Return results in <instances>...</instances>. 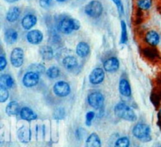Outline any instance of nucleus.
<instances>
[{"mask_svg":"<svg viewBox=\"0 0 161 147\" xmlns=\"http://www.w3.org/2000/svg\"><path fill=\"white\" fill-rule=\"evenodd\" d=\"M115 114L119 118L128 121H135L137 120V116L135 111L129 106L124 103H119L115 106Z\"/></svg>","mask_w":161,"mask_h":147,"instance_id":"obj_1","label":"nucleus"},{"mask_svg":"<svg viewBox=\"0 0 161 147\" xmlns=\"http://www.w3.org/2000/svg\"><path fill=\"white\" fill-rule=\"evenodd\" d=\"M133 135L136 139L142 141V142H149L152 140L151 137V129L149 125L146 124H137L132 130Z\"/></svg>","mask_w":161,"mask_h":147,"instance_id":"obj_2","label":"nucleus"},{"mask_svg":"<svg viewBox=\"0 0 161 147\" xmlns=\"http://www.w3.org/2000/svg\"><path fill=\"white\" fill-rule=\"evenodd\" d=\"M80 23L75 19L64 18L60 21L58 24V29L61 32L64 34H70L72 31L80 29Z\"/></svg>","mask_w":161,"mask_h":147,"instance_id":"obj_3","label":"nucleus"},{"mask_svg":"<svg viewBox=\"0 0 161 147\" xmlns=\"http://www.w3.org/2000/svg\"><path fill=\"white\" fill-rule=\"evenodd\" d=\"M103 11V6L99 1L94 0L88 3L85 7V13L89 17L93 18H97L100 17Z\"/></svg>","mask_w":161,"mask_h":147,"instance_id":"obj_4","label":"nucleus"},{"mask_svg":"<svg viewBox=\"0 0 161 147\" xmlns=\"http://www.w3.org/2000/svg\"><path fill=\"white\" fill-rule=\"evenodd\" d=\"M88 103L91 107L94 109H99L103 106L104 103V95L99 92H91L87 97Z\"/></svg>","mask_w":161,"mask_h":147,"instance_id":"obj_5","label":"nucleus"},{"mask_svg":"<svg viewBox=\"0 0 161 147\" xmlns=\"http://www.w3.org/2000/svg\"><path fill=\"white\" fill-rule=\"evenodd\" d=\"M11 63L14 67H20L24 63V51L20 48H15L10 55Z\"/></svg>","mask_w":161,"mask_h":147,"instance_id":"obj_6","label":"nucleus"},{"mask_svg":"<svg viewBox=\"0 0 161 147\" xmlns=\"http://www.w3.org/2000/svg\"><path fill=\"white\" fill-rule=\"evenodd\" d=\"M53 92L60 97L67 96L71 92L70 86L65 81H58L53 86Z\"/></svg>","mask_w":161,"mask_h":147,"instance_id":"obj_7","label":"nucleus"},{"mask_svg":"<svg viewBox=\"0 0 161 147\" xmlns=\"http://www.w3.org/2000/svg\"><path fill=\"white\" fill-rule=\"evenodd\" d=\"M39 80V74L36 71H29L24 75L23 84L25 87L31 88L38 84Z\"/></svg>","mask_w":161,"mask_h":147,"instance_id":"obj_8","label":"nucleus"},{"mask_svg":"<svg viewBox=\"0 0 161 147\" xmlns=\"http://www.w3.org/2000/svg\"><path fill=\"white\" fill-rule=\"evenodd\" d=\"M105 78V71L100 67L94 68L90 74V82L93 84H98L103 81Z\"/></svg>","mask_w":161,"mask_h":147,"instance_id":"obj_9","label":"nucleus"},{"mask_svg":"<svg viewBox=\"0 0 161 147\" xmlns=\"http://www.w3.org/2000/svg\"><path fill=\"white\" fill-rule=\"evenodd\" d=\"M43 38V34L39 30H31L27 34V40L33 45H38Z\"/></svg>","mask_w":161,"mask_h":147,"instance_id":"obj_10","label":"nucleus"},{"mask_svg":"<svg viewBox=\"0 0 161 147\" xmlns=\"http://www.w3.org/2000/svg\"><path fill=\"white\" fill-rule=\"evenodd\" d=\"M119 62L116 58L111 57L105 61L104 63V69L107 72H115L119 69Z\"/></svg>","mask_w":161,"mask_h":147,"instance_id":"obj_11","label":"nucleus"},{"mask_svg":"<svg viewBox=\"0 0 161 147\" xmlns=\"http://www.w3.org/2000/svg\"><path fill=\"white\" fill-rule=\"evenodd\" d=\"M36 22H37V17L36 16L33 14H27L22 19L21 24L24 29L29 30L36 25Z\"/></svg>","mask_w":161,"mask_h":147,"instance_id":"obj_12","label":"nucleus"},{"mask_svg":"<svg viewBox=\"0 0 161 147\" xmlns=\"http://www.w3.org/2000/svg\"><path fill=\"white\" fill-rule=\"evenodd\" d=\"M85 147H102V142L98 134L96 133L90 134L86 140Z\"/></svg>","mask_w":161,"mask_h":147,"instance_id":"obj_13","label":"nucleus"},{"mask_svg":"<svg viewBox=\"0 0 161 147\" xmlns=\"http://www.w3.org/2000/svg\"><path fill=\"white\" fill-rule=\"evenodd\" d=\"M146 40L151 45H157L160 42V36L156 31H149L146 35Z\"/></svg>","mask_w":161,"mask_h":147,"instance_id":"obj_14","label":"nucleus"},{"mask_svg":"<svg viewBox=\"0 0 161 147\" xmlns=\"http://www.w3.org/2000/svg\"><path fill=\"white\" fill-rule=\"evenodd\" d=\"M20 116L23 120L31 121L37 118V114L29 107H23L20 111Z\"/></svg>","mask_w":161,"mask_h":147,"instance_id":"obj_15","label":"nucleus"},{"mask_svg":"<svg viewBox=\"0 0 161 147\" xmlns=\"http://www.w3.org/2000/svg\"><path fill=\"white\" fill-rule=\"evenodd\" d=\"M119 90L122 95L126 97L130 96L131 95V89L129 82L126 79H121L119 84Z\"/></svg>","mask_w":161,"mask_h":147,"instance_id":"obj_16","label":"nucleus"},{"mask_svg":"<svg viewBox=\"0 0 161 147\" xmlns=\"http://www.w3.org/2000/svg\"><path fill=\"white\" fill-rule=\"evenodd\" d=\"M39 53L42 58L46 60H50L53 57V48L48 45H43L39 48Z\"/></svg>","mask_w":161,"mask_h":147,"instance_id":"obj_17","label":"nucleus"},{"mask_svg":"<svg viewBox=\"0 0 161 147\" xmlns=\"http://www.w3.org/2000/svg\"><path fill=\"white\" fill-rule=\"evenodd\" d=\"M90 53V46L87 43L84 42H81L77 45L76 53L80 57H86Z\"/></svg>","mask_w":161,"mask_h":147,"instance_id":"obj_18","label":"nucleus"},{"mask_svg":"<svg viewBox=\"0 0 161 147\" xmlns=\"http://www.w3.org/2000/svg\"><path fill=\"white\" fill-rule=\"evenodd\" d=\"M20 105L16 101L10 102L6 108V112L9 116L17 115L20 113Z\"/></svg>","mask_w":161,"mask_h":147,"instance_id":"obj_19","label":"nucleus"},{"mask_svg":"<svg viewBox=\"0 0 161 147\" xmlns=\"http://www.w3.org/2000/svg\"><path fill=\"white\" fill-rule=\"evenodd\" d=\"M17 37H18L17 32L12 28L7 29L5 32V41L9 45H12L14 42H16V41L17 40Z\"/></svg>","mask_w":161,"mask_h":147,"instance_id":"obj_20","label":"nucleus"},{"mask_svg":"<svg viewBox=\"0 0 161 147\" xmlns=\"http://www.w3.org/2000/svg\"><path fill=\"white\" fill-rule=\"evenodd\" d=\"M20 9L17 6L11 7L6 14V19L9 22H15L20 17Z\"/></svg>","mask_w":161,"mask_h":147,"instance_id":"obj_21","label":"nucleus"},{"mask_svg":"<svg viewBox=\"0 0 161 147\" xmlns=\"http://www.w3.org/2000/svg\"><path fill=\"white\" fill-rule=\"evenodd\" d=\"M14 78L9 74H2L0 77V86L6 88V89H10L14 86Z\"/></svg>","mask_w":161,"mask_h":147,"instance_id":"obj_22","label":"nucleus"},{"mask_svg":"<svg viewBox=\"0 0 161 147\" xmlns=\"http://www.w3.org/2000/svg\"><path fill=\"white\" fill-rule=\"evenodd\" d=\"M63 65L65 67L67 70H72V69L75 68L78 65L77 63V59H75L74 56H66L64 59H63Z\"/></svg>","mask_w":161,"mask_h":147,"instance_id":"obj_23","label":"nucleus"},{"mask_svg":"<svg viewBox=\"0 0 161 147\" xmlns=\"http://www.w3.org/2000/svg\"><path fill=\"white\" fill-rule=\"evenodd\" d=\"M18 138L23 142H28L30 140V131L26 128H20L18 131Z\"/></svg>","mask_w":161,"mask_h":147,"instance_id":"obj_24","label":"nucleus"},{"mask_svg":"<svg viewBox=\"0 0 161 147\" xmlns=\"http://www.w3.org/2000/svg\"><path fill=\"white\" fill-rule=\"evenodd\" d=\"M130 146V139L127 137H121L115 142L114 147H129Z\"/></svg>","mask_w":161,"mask_h":147,"instance_id":"obj_25","label":"nucleus"},{"mask_svg":"<svg viewBox=\"0 0 161 147\" xmlns=\"http://www.w3.org/2000/svg\"><path fill=\"white\" fill-rule=\"evenodd\" d=\"M47 75L48 78H57L60 75V70L58 67H51L47 70Z\"/></svg>","mask_w":161,"mask_h":147,"instance_id":"obj_26","label":"nucleus"},{"mask_svg":"<svg viewBox=\"0 0 161 147\" xmlns=\"http://www.w3.org/2000/svg\"><path fill=\"white\" fill-rule=\"evenodd\" d=\"M137 5L142 9H149L152 6V0H138Z\"/></svg>","mask_w":161,"mask_h":147,"instance_id":"obj_27","label":"nucleus"},{"mask_svg":"<svg viewBox=\"0 0 161 147\" xmlns=\"http://www.w3.org/2000/svg\"><path fill=\"white\" fill-rule=\"evenodd\" d=\"M121 28H122V33H121V43L124 44L127 42V26L124 20L121 21Z\"/></svg>","mask_w":161,"mask_h":147,"instance_id":"obj_28","label":"nucleus"},{"mask_svg":"<svg viewBox=\"0 0 161 147\" xmlns=\"http://www.w3.org/2000/svg\"><path fill=\"white\" fill-rule=\"evenodd\" d=\"M8 98H9V92H8L7 89L0 86V102L4 103L7 100Z\"/></svg>","mask_w":161,"mask_h":147,"instance_id":"obj_29","label":"nucleus"},{"mask_svg":"<svg viewBox=\"0 0 161 147\" xmlns=\"http://www.w3.org/2000/svg\"><path fill=\"white\" fill-rule=\"evenodd\" d=\"M94 116H95V114L93 111H90L86 114V124L87 126H91V122L94 118Z\"/></svg>","mask_w":161,"mask_h":147,"instance_id":"obj_30","label":"nucleus"},{"mask_svg":"<svg viewBox=\"0 0 161 147\" xmlns=\"http://www.w3.org/2000/svg\"><path fill=\"white\" fill-rule=\"evenodd\" d=\"M113 3H115V5L116 6V8L118 9V12L120 15L124 14V6H123V3L121 0H112Z\"/></svg>","mask_w":161,"mask_h":147,"instance_id":"obj_31","label":"nucleus"},{"mask_svg":"<svg viewBox=\"0 0 161 147\" xmlns=\"http://www.w3.org/2000/svg\"><path fill=\"white\" fill-rule=\"evenodd\" d=\"M52 3H53V0H39V4L41 7L44 9H48L49 7H50Z\"/></svg>","mask_w":161,"mask_h":147,"instance_id":"obj_32","label":"nucleus"},{"mask_svg":"<svg viewBox=\"0 0 161 147\" xmlns=\"http://www.w3.org/2000/svg\"><path fill=\"white\" fill-rule=\"evenodd\" d=\"M7 65V61L6 59L3 56H0V70H3L5 69V67Z\"/></svg>","mask_w":161,"mask_h":147,"instance_id":"obj_33","label":"nucleus"},{"mask_svg":"<svg viewBox=\"0 0 161 147\" xmlns=\"http://www.w3.org/2000/svg\"><path fill=\"white\" fill-rule=\"evenodd\" d=\"M6 2H8V3H15V2L18 1V0H6Z\"/></svg>","mask_w":161,"mask_h":147,"instance_id":"obj_34","label":"nucleus"},{"mask_svg":"<svg viewBox=\"0 0 161 147\" xmlns=\"http://www.w3.org/2000/svg\"><path fill=\"white\" fill-rule=\"evenodd\" d=\"M159 116H160V117L161 118V107L160 108V110H159Z\"/></svg>","mask_w":161,"mask_h":147,"instance_id":"obj_35","label":"nucleus"},{"mask_svg":"<svg viewBox=\"0 0 161 147\" xmlns=\"http://www.w3.org/2000/svg\"><path fill=\"white\" fill-rule=\"evenodd\" d=\"M57 1H58V2H64V1H65V0H57Z\"/></svg>","mask_w":161,"mask_h":147,"instance_id":"obj_36","label":"nucleus"},{"mask_svg":"<svg viewBox=\"0 0 161 147\" xmlns=\"http://www.w3.org/2000/svg\"><path fill=\"white\" fill-rule=\"evenodd\" d=\"M159 147H161V146H159Z\"/></svg>","mask_w":161,"mask_h":147,"instance_id":"obj_37","label":"nucleus"}]
</instances>
